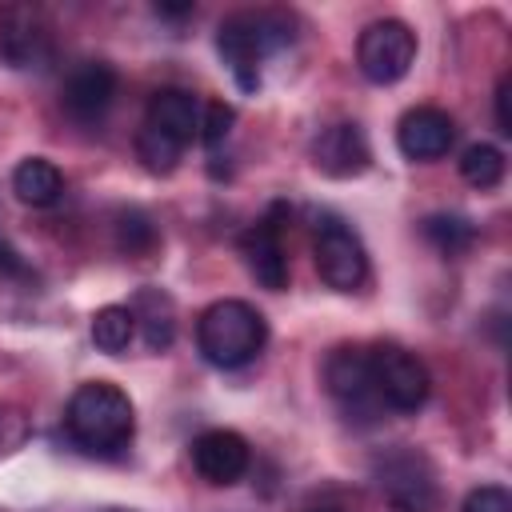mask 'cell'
Here are the masks:
<instances>
[{
	"instance_id": "10",
	"label": "cell",
	"mask_w": 512,
	"mask_h": 512,
	"mask_svg": "<svg viewBox=\"0 0 512 512\" xmlns=\"http://www.w3.org/2000/svg\"><path fill=\"white\" fill-rule=\"evenodd\" d=\"M116 84H120V80H116V72H112L108 64L84 60L80 68L68 72V80H64V88H60V104H64V112H68L72 120L96 124V120H104V112L112 108Z\"/></svg>"
},
{
	"instance_id": "11",
	"label": "cell",
	"mask_w": 512,
	"mask_h": 512,
	"mask_svg": "<svg viewBox=\"0 0 512 512\" xmlns=\"http://www.w3.org/2000/svg\"><path fill=\"white\" fill-rule=\"evenodd\" d=\"M252 464V452H248V440L232 428H208L192 440V468L208 480V484H236Z\"/></svg>"
},
{
	"instance_id": "23",
	"label": "cell",
	"mask_w": 512,
	"mask_h": 512,
	"mask_svg": "<svg viewBox=\"0 0 512 512\" xmlns=\"http://www.w3.org/2000/svg\"><path fill=\"white\" fill-rule=\"evenodd\" d=\"M460 512H512V496L500 484H480V488H472L464 496Z\"/></svg>"
},
{
	"instance_id": "21",
	"label": "cell",
	"mask_w": 512,
	"mask_h": 512,
	"mask_svg": "<svg viewBox=\"0 0 512 512\" xmlns=\"http://www.w3.org/2000/svg\"><path fill=\"white\" fill-rule=\"evenodd\" d=\"M116 244H120V252H128V256H148V252L156 248V228H152V220H148L144 212H136V208L120 212V220H116Z\"/></svg>"
},
{
	"instance_id": "15",
	"label": "cell",
	"mask_w": 512,
	"mask_h": 512,
	"mask_svg": "<svg viewBox=\"0 0 512 512\" xmlns=\"http://www.w3.org/2000/svg\"><path fill=\"white\" fill-rule=\"evenodd\" d=\"M240 252H244L248 272H252L268 292H284V288H288V276H292V272H288V248H284L280 224H276L272 216L244 232Z\"/></svg>"
},
{
	"instance_id": "1",
	"label": "cell",
	"mask_w": 512,
	"mask_h": 512,
	"mask_svg": "<svg viewBox=\"0 0 512 512\" xmlns=\"http://www.w3.org/2000/svg\"><path fill=\"white\" fill-rule=\"evenodd\" d=\"M64 428H68L76 448H84L92 456H116L132 444L136 412H132V400L120 384L88 380L68 396Z\"/></svg>"
},
{
	"instance_id": "6",
	"label": "cell",
	"mask_w": 512,
	"mask_h": 512,
	"mask_svg": "<svg viewBox=\"0 0 512 512\" xmlns=\"http://www.w3.org/2000/svg\"><path fill=\"white\" fill-rule=\"evenodd\" d=\"M324 384H328V396L336 400V408L356 424H372L384 412L376 400V388H372L368 348H360V344H340L324 360Z\"/></svg>"
},
{
	"instance_id": "25",
	"label": "cell",
	"mask_w": 512,
	"mask_h": 512,
	"mask_svg": "<svg viewBox=\"0 0 512 512\" xmlns=\"http://www.w3.org/2000/svg\"><path fill=\"white\" fill-rule=\"evenodd\" d=\"M496 132L512 136V116H508V76H500L496 84Z\"/></svg>"
},
{
	"instance_id": "16",
	"label": "cell",
	"mask_w": 512,
	"mask_h": 512,
	"mask_svg": "<svg viewBox=\"0 0 512 512\" xmlns=\"http://www.w3.org/2000/svg\"><path fill=\"white\" fill-rule=\"evenodd\" d=\"M128 308H132L136 332L144 336V344L152 352L172 348V340H176V308H172V300L160 288H140Z\"/></svg>"
},
{
	"instance_id": "8",
	"label": "cell",
	"mask_w": 512,
	"mask_h": 512,
	"mask_svg": "<svg viewBox=\"0 0 512 512\" xmlns=\"http://www.w3.org/2000/svg\"><path fill=\"white\" fill-rule=\"evenodd\" d=\"M312 260H316L320 280L328 288H336V292H356L368 280V252H364L360 236L344 220H324L316 228Z\"/></svg>"
},
{
	"instance_id": "9",
	"label": "cell",
	"mask_w": 512,
	"mask_h": 512,
	"mask_svg": "<svg viewBox=\"0 0 512 512\" xmlns=\"http://www.w3.org/2000/svg\"><path fill=\"white\" fill-rule=\"evenodd\" d=\"M0 60L8 68H44L52 60V36L40 8L0 4Z\"/></svg>"
},
{
	"instance_id": "20",
	"label": "cell",
	"mask_w": 512,
	"mask_h": 512,
	"mask_svg": "<svg viewBox=\"0 0 512 512\" xmlns=\"http://www.w3.org/2000/svg\"><path fill=\"white\" fill-rule=\"evenodd\" d=\"M460 176L480 192L496 188L504 180V152L496 144H468L460 152Z\"/></svg>"
},
{
	"instance_id": "3",
	"label": "cell",
	"mask_w": 512,
	"mask_h": 512,
	"mask_svg": "<svg viewBox=\"0 0 512 512\" xmlns=\"http://www.w3.org/2000/svg\"><path fill=\"white\" fill-rule=\"evenodd\" d=\"M268 340L264 316L248 300H216L196 320V348L216 368H244Z\"/></svg>"
},
{
	"instance_id": "2",
	"label": "cell",
	"mask_w": 512,
	"mask_h": 512,
	"mask_svg": "<svg viewBox=\"0 0 512 512\" xmlns=\"http://www.w3.org/2000/svg\"><path fill=\"white\" fill-rule=\"evenodd\" d=\"M288 44H292V20L284 12H272V8L232 12L216 32V48H220V56L232 68L240 88H256L260 64Z\"/></svg>"
},
{
	"instance_id": "13",
	"label": "cell",
	"mask_w": 512,
	"mask_h": 512,
	"mask_svg": "<svg viewBox=\"0 0 512 512\" xmlns=\"http://www.w3.org/2000/svg\"><path fill=\"white\" fill-rule=\"evenodd\" d=\"M372 152H368V140L360 132V124L352 120H340V124H328L316 144H312V164L324 172V176H336V180H348V176H360L368 168Z\"/></svg>"
},
{
	"instance_id": "14",
	"label": "cell",
	"mask_w": 512,
	"mask_h": 512,
	"mask_svg": "<svg viewBox=\"0 0 512 512\" xmlns=\"http://www.w3.org/2000/svg\"><path fill=\"white\" fill-rule=\"evenodd\" d=\"M140 128L172 140L176 148H188L200 136V100L192 92H184V88H160L148 100V112H144Z\"/></svg>"
},
{
	"instance_id": "17",
	"label": "cell",
	"mask_w": 512,
	"mask_h": 512,
	"mask_svg": "<svg viewBox=\"0 0 512 512\" xmlns=\"http://www.w3.org/2000/svg\"><path fill=\"white\" fill-rule=\"evenodd\" d=\"M12 192H16L24 204H32V208H48V204L60 200L64 176H60V168H56L52 160L28 156V160H20L16 172H12Z\"/></svg>"
},
{
	"instance_id": "4",
	"label": "cell",
	"mask_w": 512,
	"mask_h": 512,
	"mask_svg": "<svg viewBox=\"0 0 512 512\" xmlns=\"http://www.w3.org/2000/svg\"><path fill=\"white\" fill-rule=\"evenodd\" d=\"M372 480L392 512H436L440 508V484L436 468L424 452L396 444L372 460Z\"/></svg>"
},
{
	"instance_id": "24",
	"label": "cell",
	"mask_w": 512,
	"mask_h": 512,
	"mask_svg": "<svg viewBox=\"0 0 512 512\" xmlns=\"http://www.w3.org/2000/svg\"><path fill=\"white\" fill-rule=\"evenodd\" d=\"M0 276H4V280H28V276H32V268L24 264V256H20L4 236H0Z\"/></svg>"
},
{
	"instance_id": "22",
	"label": "cell",
	"mask_w": 512,
	"mask_h": 512,
	"mask_svg": "<svg viewBox=\"0 0 512 512\" xmlns=\"http://www.w3.org/2000/svg\"><path fill=\"white\" fill-rule=\"evenodd\" d=\"M232 120H236L232 104H224V100L200 104V136H196V140H204V144H220V140L228 136Z\"/></svg>"
},
{
	"instance_id": "5",
	"label": "cell",
	"mask_w": 512,
	"mask_h": 512,
	"mask_svg": "<svg viewBox=\"0 0 512 512\" xmlns=\"http://www.w3.org/2000/svg\"><path fill=\"white\" fill-rule=\"evenodd\" d=\"M368 372H372L376 400L388 412H416V408H424V400L432 392L424 360L400 344H372L368 348Z\"/></svg>"
},
{
	"instance_id": "19",
	"label": "cell",
	"mask_w": 512,
	"mask_h": 512,
	"mask_svg": "<svg viewBox=\"0 0 512 512\" xmlns=\"http://www.w3.org/2000/svg\"><path fill=\"white\" fill-rule=\"evenodd\" d=\"M420 232H424V240L436 248V252H444V256H464L468 248H472V240H476V224L472 220H464V216H428L424 224H420Z\"/></svg>"
},
{
	"instance_id": "7",
	"label": "cell",
	"mask_w": 512,
	"mask_h": 512,
	"mask_svg": "<svg viewBox=\"0 0 512 512\" xmlns=\"http://www.w3.org/2000/svg\"><path fill=\"white\" fill-rule=\"evenodd\" d=\"M416 60V32L404 20H376L356 40V64L372 84H396Z\"/></svg>"
},
{
	"instance_id": "27",
	"label": "cell",
	"mask_w": 512,
	"mask_h": 512,
	"mask_svg": "<svg viewBox=\"0 0 512 512\" xmlns=\"http://www.w3.org/2000/svg\"><path fill=\"white\" fill-rule=\"evenodd\" d=\"M308 512H344V508L332 504V500H320V504H308Z\"/></svg>"
},
{
	"instance_id": "18",
	"label": "cell",
	"mask_w": 512,
	"mask_h": 512,
	"mask_svg": "<svg viewBox=\"0 0 512 512\" xmlns=\"http://www.w3.org/2000/svg\"><path fill=\"white\" fill-rule=\"evenodd\" d=\"M136 336V320H132V308L128 304H104L96 316H92V344L108 356H120Z\"/></svg>"
},
{
	"instance_id": "28",
	"label": "cell",
	"mask_w": 512,
	"mask_h": 512,
	"mask_svg": "<svg viewBox=\"0 0 512 512\" xmlns=\"http://www.w3.org/2000/svg\"><path fill=\"white\" fill-rule=\"evenodd\" d=\"M112 512H128V508H112Z\"/></svg>"
},
{
	"instance_id": "12",
	"label": "cell",
	"mask_w": 512,
	"mask_h": 512,
	"mask_svg": "<svg viewBox=\"0 0 512 512\" xmlns=\"http://www.w3.org/2000/svg\"><path fill=\"white\" fill-rule=\"evenodd\" d=\"M396 144L408 160H440L456 144V120L436 104L408 108L396 124Z\"/></svg>"
},
{
	"instance_id": "26",
	"label": "cell",
	"mask_w": 512,
	"mask_h": 512,
	"mask_svg": "<svg viewBox=\"0 0 512 512\" xmlns=\"http://www.w3.org/2000/svg\"><path fill=\"white\" fill-rule=\"evenodd\" d=\"M196 8L192 4H180V8H172V4H156V16H192Z\"/></svg>"
}]
</instances>
